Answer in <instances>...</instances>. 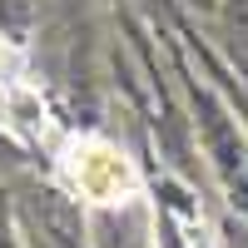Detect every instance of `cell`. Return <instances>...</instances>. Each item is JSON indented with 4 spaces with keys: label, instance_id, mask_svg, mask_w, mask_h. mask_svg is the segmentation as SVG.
<instances>
[{
    "label": "cell",
    "instance_id": "cell-1",
    "mask_svg": "<svg viewBox=\"0 0 248 248\" xmlns=\"http://www.w3.org/2000/svg\"><path fill=\"white\" fill-rule=\"evenodd\" d=\"M60 169H65L70 189L85 199V203H124V199L139 189L134 164L124 159L109 139H99V134L70 139L65 154H60Z\"/></svg>",
    "mask_w": 248,
    "mask_h": 248
}]
</instances>
